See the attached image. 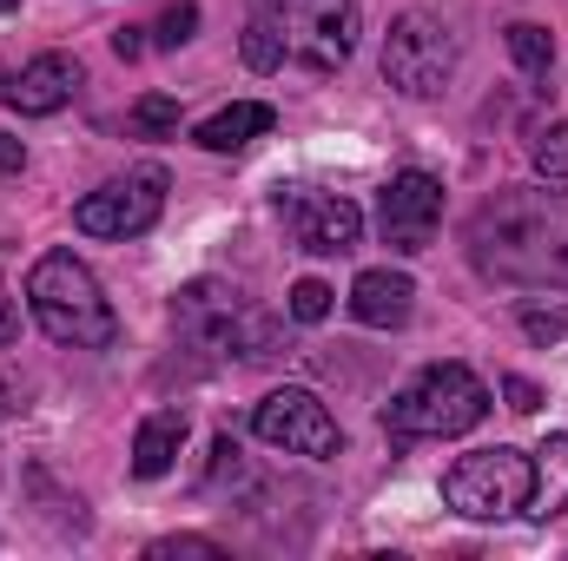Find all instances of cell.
I'll list each match as a JSON object with an SVG mask.
<instances>
[{"label": "cell", "mask_w": 568, "mask_h": 561, "mask_svg": "<svg viewBox=\"0 0 568 561\" xmlns=\"http://www.w3.org/2000/svg\"><path fill=\"white\" fill-rule=\"evenodd\" d=\"M469 265L496 284L568 290V192H496L463 225Z\"/></svg>", "instance_id": "6da1fadb"}, {"label": "cell", "mask_w": 568, "mask_h": 561, "mask_svg": "<svg viewBox=\"0 0 568 561\" xmlns=\"http://www.w3.org/2000/svg\"><path fill=\"white\" fill-rule=\"evenodd\" d=\"M172 324L192 350L205 357H239V364H258L278 350V317H265L239 284L225 278H192L172 297Z\"/></svg>", "instance_id": "7a4b0ae2"}, {"label": "cell", "mask_w": 568, "mask_h": 561, "mask_svg": "<svg viewBox=\"0 0 568 561\" xmlns=\"http://www.w3.org/2000/svg\"><path fill=\"white\" fill-rule=\"evenodd\" d=\"M27 304L53 344H73V350H113L120 344V317H113L106 290L73 252H47L27 272Z\"/></svg>", "instance_id": "3957f363"}, {"label": "cell", "mask_w": 568, "mask_h": 561, "mask_svg": "<svg viewBox=\"0 0 568 561\" xmlns=\"http://www.w3.org/2000/svg\"><path fill=\"white\" fill-rule=\"evenodd\" d=\"M483 417H489L483 377L469 364H429L390 397L384 429H390V442H429V436H463Z\"/></svg>", "instance_id": "277c9868"}, {"label": "cell", "mask_w": 568, "mask_h": 561, "mask_svg": "<svg viewBox=\"0 0 568 561\" xmlns=\"http://www.w3.org/2000/svg\"><path fill=\"white\" fill-rule=\"evenodd\" d=\"M252 20L297 73H337L357 53V0H252Z\"/></svg>", "instance_id": "5b68a950"}, {"label": "cell", "mask_w": 568, "mask_h": 561, "mask_svg": "<svg viewBox=\"0 0 568 561\" xmlns=\"http://www.w3.org/2000/svg\"><path fill=\"white\" fill-rule=\"evenodd\" d=\"M529 456L523 449H476V456H456L443 469V502L469 522H503V516H523L529 502Z\"/></svg>", "instance_id": "8992f818"}, {"label": "cell", "mask_w": 568, "mask_h": 561, "mask_svg": "<svg viewBox=\"0 0 568 561\" xmlns=\"http://www.w3.org/2000/svg\"><path fill=\"white\" fill-rule=\"evenodd\" d=\"M384 80L404 100H436L456 80V33L436 13H397L384 33Z\"/></svg>", "instance_id": "52a82bcc"}, {"label": "cell", "mask_w": 568, "mask_h": 561, "mask_svg": "<svg viewBox=\"0 0 568 561\" xmlns=\"http://www.w3.org/2000/svg\"><path fill=\"white\" fill-rule=\"evenodd\" d=\"M165 212V165H133L126 178H106L73 205V225L87 238H140Z\"/></svg>", "instance_id": "ba28073f"}, {"label": "cell", "mask_w": 568, "mask_h": 561, "mask_svg": "<svg viewBox=\"0 0 568 561\" xmlns=\"http://www.w3.org/2000/svg\"><path fill=\"white\" fill-rule=\"evenodd\" d=\"M252 429H258L272 449H284V456H337V449H344L337 417H331L311 390H297V384L272 390V397L252 410Z\"/></svg>", "instance_id": "9c48e42d"}, {"label": "cell", "mask_w": 568, "mask_h": 561, "mask_svg": "<svg viewBox=\"0 0 568 561\" xmlns=\"http://www.w3.org/2000/svg\"><path fill=\"white\" fill-rule=\"evenodd\" d=\"M436 225H443V185H436L429 172H397V178L384 185V198H377V232H384V245H390L397 258H417V252H429Z\"/></svg>", "instance_id": "30bf717a"}, {"label": "cell", "mask_w": 568, "mask_h": 561, "mask_svg": "<svg viewBox=\"0 0 568 561\" xmlns=\"http://www.w3.org/2000/svg\"><path fill=\"white\" fill-rule=\"evenodd\" d=\"M278 212L291 245L311 252V258H344L364 238V212L351 198H337V192H291V198H278Z\"/></svg>", "instance_id": "8fae6325"}, {"label": "cell", "mask_w": 568, "mask_h": 561, "mask_svg": "<svg viewBox=\"0 0 568 561\" xmlns=\"http://www.w3.org/2000/svg\"><path fill=\"white\" fill-rule=\"evenodd\" d=\"M73 86H80V60H73V53H33L20 73L0 67V106H13V113H27V120L60 113V106L73 100Z\"/></svg>", "instance_id": "7c38bea8"}, {"label": "cell", "mask_w": 568, "mask_h": 561, "mask_svg": "<svg viewBox=\"0 0 568 561\" xmlns=\"http://www.w3.org/2000/svg\"><path fill=\"white\" fill-rule=\"evenodd\" d=\"M410 304H417V284L404 278V272H357L351 284V317L357 324H371V330H397L404 317H410Z\"/></svg>", "instance_id": "4fadbf2b"}, {"label": "cell", "mask_w": 568, "mask_h": 561, "mask_svg": "<svg viewBox=\"0 0 568 561\" xmlns=\"http://www.w3.org/2000/svg\"><path fill=\"white\" fill-rule=\"evenodd\" d=\"M529 502H523V516H536V522H556L568 509V436H542V449L529 456Z\"/></svg>", "instance_id": "5bb4252c"}, {"label": "cell", "mask_w": 568, "mask_h": 561, "mask_svg": "<svg viewBox=\"0 0 568 561\" xmlns=\"http://www.w3.org/2000/svg\"><path fill=\"white\" fill-rule=\"evenodd\" d=\"M272 126H278V113H272L265 100H239V106H225V113L199 120V133H192V140L205 145V152H239V145L265 140Z\"/></svg>", "instance_id": "9a60e30c"}, {"label": "cell", "mask_w": 568, "mask_h": 561, "mask_svg": "<svg viewBox=\"0 0 568 561\" xmlns=\"http://www.w3.org/2000/svg\"><path fill=\"white\" fill-rule=\"evenodd\" d=\"M179 449H185V417L179 410H152L140 422V436H133V476L152 482V476H165L172 462H179Z\"/></svg>", "instance_id": "2e32d148"}, {"label": "cell", "mask_w": 568, "mask_h": 561, "mask_svg": "<svg viewBox=\"0 0 568 561\" xmlns=\"http://www.w3.org/2000/svg\"><path fill=\"white\" fill-rule=\"evenodd\" d=\"M509 53H516V67L536 73V80H549V67H556V40H549V27H536V20H516V27H509Z\"/></svg>", "instance_id": "e0dca14e"}, {"label": "cell", "mask_w": 568, "mask_h": 561, "mask_svg": "<svg viewBox=\"0 0 568 561\" xmlns=\"http://www.w3.org/2000/svg\"><path fill=\"white\" fill-rule=\"evenodd\" d=\"M529 159H536V172H542L549 185H562L568 178V120H542V126L529 133Z\"/></svg>", "instance_id": "ac0fdd59"}, {"label": "cell", "mask_w": 568, "mask_h": 561, "mask_svg": "<svg viewBox=\"0 0 568 561\" xmlns=\"http://www.w3.org/2000/svg\"><path fill=\"white\" fill-rule=\"evenodd\" d=\"M133 133H145V140H159V133H179V100H165V93H145L140 106H133Z\"/></svg>", "instance_id": "d6986e66"}, {"label": "cell", "mask_w": 568, "mask_h": 561, "mask_svg": "<svg viewBox=\"0 0 568 561\" xmlns=\"http://www.w3.org/2000/svg\"><path fill=\"white\" fill-rule=\"evenodd\" d=\"M291 317H297V324H324V317H331V284L297 278L291 284Z\"/></svg>", "instance_id": "ffe728a7"}, {"label": "cell", "mask_w": 568, "mask_h": 561, "mask_svg": "<svg viewBox=\"0 0 568 561\" xmlns=\"http://www.w3.org/2000/svg\"><path fill=\"white\" fill-rule=\"evenodd\" d=\"M192 27H199V0H172V7L159 13V47H185Z\"/></svg>", "instance_id": "44dd1931"}, {"label": "cell", "mask_w": 568, "mask_h": 561, "mask_svg": "<svg viewBox=\"0 0 568 561\" xmlns=\"http://www.w3.org/2000/svg\"><path fill=\"white\" fill-rule=\"evenodd\" d=\"M145 555H152V561H179V555L219 561V555H225V549H219V542H205V536H165V542H152Z\"/></svg>", "instance_id": "7402d4cb"}, {"label": "cell", "mask_w": 568, "mask_h": 561, "mask_svg": "<svg viewBox=\"0 0 568 561\" xmlns=\"http://www.w3.org/2000/svg\"><path fill=\"white\" fill-rule=\"evenodd\" d=\"M523 330L536 344H556V337H568V310H523Z\"/></svg>", "instance_id": "603a6c76"}, {"label": "cell", "mask_w": 568, "mask_h": 561, "mask_svg": "<svg viewBox=\"0 0 568 561\" xmlns=\"http://www.w3.org/2000/svg\"><path fill=\"white\" fill-rule=\"evenodd\" d=\"M503 397H509L516 417H536V410H542V390H536L529 377H503Z\"/></svg>", "instance_id": "cb8c5ba5"}, {"label": "cell", "mask_w": 568, "mask_h": 561, "mask_svg": "<svg viewBox=\"0 0 568 561\" xmlns=\"http://www.w3.org/2000/svg\"><path fill=\"white\" fill-rule=\"evenodd\" d=\"M20 337V304L7 297V284H0V344H13Z\"/></svg>", "instance_id": "d4e9b609"}, {"label": "cell", "mask_w": 568, "mask_h": 561, "mask_svg": "<svg viewBox=\"0 0 568 561\" xmlns=\"http://www.w3.org/2000/svg\"><path fill=\"white\" fill-rule=\"evenodd\" d=\"M140 33H145V27H120V33H113V53H120V60H140V53H145Z\"/></svg>", "instance_id": "484cf974"}, {"label": "cell", "mask_w": 568, "mask_h": 561, "mask_svg": "<svg viewBox=\"0 0 568 561\" xmlns=\"http://www.w3.org/2000/svg\"><path fill=\"white\" fill-rule=\"evenodd\" d=\"M20 165H27L20 140H7V133H0V178H7V172H20Z\"/></svg>", "instance_id": "4316f807"}, {"label": "cell", "mask_w": 568, "mask_h": 561, "mask_svg": "<svg viewBox=\"0 0 568 561\" xmlns=\"http://www.w3.org/2000/svg\"><path fill=\"white\" fill-rule=\"evenodd\" d=\"M7 410H13V404H7V384H0V417H7Z\"/></svg>", "instance_id": "83f0119b"}, {"label": "cell", "mask_w": 568, "mask_h": 561, "mask_svg": "<svg viewBox=\"0 0 568 561\" xmlns=\"http://www.w3.org/2000/svg\"><path fill=\"white\" fill-rule=\"evenodd\" d=\"M7 7H13V0H0V13H7Z\"/></svg>", "instance_id": "f1b7e54d"}]
</instances>
